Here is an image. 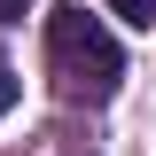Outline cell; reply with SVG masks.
Wrapping results in <instances>:
<instances>
[{
	"instance_id": "obj_1",
	"label": "cell",
	"mask_w": 156,
	"mask_h": 156,
	"mask_svg": "<svg viewBox=\"0 0 156 156\" xmlns=\"http://www.w3.org/2000/svg\"><path fill=\"white\" fill-rule=\"evenodd\" d=\"M47 55H55V78L70 101H109L117 78H125V55L101 16H86V0H62L47 8Z\"/></svg>"
},
{
	"instance_id": "obj_2",
	"label": "cell",
	"mask_w": 156,
	"mask_h": 156,
	"mask_svg": "<svg viewBox=\"0 0 156 156\" xmlns=\"http://www.w3.org/2000/svg\"><path fill=\"white\" fill-rule=\"evenodd\" d=\"M109 8L133 23V31H148V23H156V0H109Z\"/></svg>"
},
{
	"instance_id": "obj_3",
	"label": "cell",
	"mask_w": 156,
	"mask_h": 156,
	"mask_svg": "<svg viewBox=\"0 0 156 156\" xmlns=\"http://www.w3.org/2000/svg\"><path fill=\"white\" fill-rule=\"evenodd\" d=\"M16 109V70H8V55H0V117Z\"/></svg>"
},
{
	"instance_id": "obj_4",
	"label": "cell",
	"mask_w": 156,
	"mask_h": 156,
	"mask_svg": "<svg viewBox=\"0 0 156 156\" xmlns=\"http://www.w3.org/2000/svg\"><path fill=\"white\" fill-rule=\"evenodd\" d=\"M23 8H31V0H0V23H23Z\"/></svg>"
}]
</instances>
